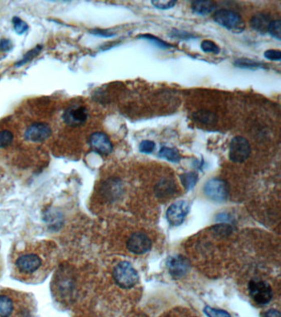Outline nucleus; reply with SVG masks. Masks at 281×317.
I'll list each match as a JSON object with an SVG mask.
<instances>
[{
	"mask_svg": "<svg viewBox=\"0 0 281 317\" xmlns=\"http://www.w3.org/2000/svg\"><path fill=\"white\" fill-rule=\"evenodd\" d=\"M89 116V110L85 106L74 103L65 108L62 114V121L66 126L77 128L86 123Z\"/></svg>",
	"mask_w": 281,
	"mask_h": 317,
	"instance_id": "obj_4",
	"label": "nucleus"
},
{
	"mask_svg": "<svg viewBox=\"0 0 281 317\" xmlns=\"http://www.w3.org/2000/svg\"><path fill=\"white\" fill-rule=\"evenodd\" d=\"M14 135L12 131L7 129L0 131V149H5L14 142Z\"/></svg>",
	"mask_w": 281,
	"mask_h": 317,
	"instance_id": "obj_24",
	"label": "nucleus"
},
{
	"mask_svg": "<svg viewBox=\"0 0 281 317\" xmlns=\"http://www.w3.org/2000/svg\"><path fill=\"white\" fill-rule=\"evenodd\" d=\"M192 117L195 121L201 124H205V125H212L215 123L217 119L214 112L205 109L199 110L197 112H194Z\"/></svg>",
	"mask_w": 281,
	"mask_h": 317,
	"instance_id": "obj_18",
	"label": "nucleus"
},
{
	"mask_svg": "<svg viewBox=\"0 0 281 317\" xmlns=\"http://www.w3.org/2000/svg\"><path fill=\"white\" fill-rule=\"evenodd\" d=\"M170 274L174 278H181L190 270V262L181 255L170 257L167 263Z\"/></svg>",
	"mask_w": 281,
	"mask_h": 317,
	"instance_id": "obj_12",
	"label": "nucleus"
},
{
	"mask_svg": "<svg viewBox=\"0 0 281 317\" xmlns=\"http://www.w3.org/2000/svg\"><path fill=\"white\" fill-rule=\"evenodd\" d=\"M177 191V185L174 180L170 178H164L155 187V194L158 198H167Z\"/></svg>",
	"mask_w": 281,
	"mask_h": 317,
	"instance_id": "obj_14",
	"label": "nucleus"
},
{
	"mask_svg": "<svg viewBox=\"0 0 281 317\" xmlns=\"http://www.w3.org/2000/svg\"><path fill=\"white\" fill-rule=\"evenodd\" d=\"M138 38H141V39L146 40L148 42H151L152 44L154 45L156 47L160 48V49H170V48H173L172 45L167 43V42H164L163 40L159 39L155 36L151 35V34H144V35H140L138 37Z\"/></svg>",
	"mask_w": 281,
	"mask_h": 317,
	"instance_id": "obj_22",
	"label": "nucleus"
},
{
	"mask_svg": "<svg viewBox=\"0 0 281 317\" xmlns=\"http://www.w3.org/2000/svg\"><path fill=\"white\" fill-rule=\"evenodd\" d=\"M268 33L272 38H275L278 41L281 39V23L280 20H274L269 24Z\"/></svg>",
	"mask_w": 281,
	"mask_h": 317,
	"instance_id": "obj_25",
	"label": "nucleus"
},
{
	"mask_svg": "<svg viewBox=\"0 0 281 317\" xmlns=\"http://www.w3.org/2000/svg\"><path fill=\"white\" fill-rule=\"evenodd\" d=\"M15 310V304L11 296L0 294V317H11Z\"/></svg>",
	"mask_w": 281,
	"mask_h": 317,
	"instance_id": "obj_17",
	"label": "nucleus"
},
{
	"mask_svg": "<svg viewBox=\"0 0 281 317\" xmlns=\"http://www.w3.org/2000/svg\"><path fill=\"white\" fill-rule=\"evenodd\" d=\"M91 34L104 38H113L116 36L115 33H111L109 30H106V29H93L91 31Z\"/></svg>",
	"mask_w": 281,
	"mask_h": 317,
	"instance_id": "obj_33",
	"label": "nucleus"
},
{
	"mask_svg": "<svg viewBox=\"0 0 281 317\" xmlns=\"http://www.w3.org/2000/svg\"><path fill=\"white\" fill-rule=\"evenodd\" d=\"M214 20L216 24L231 31L232 33H240L245 28L242 17L237 13L230 10H219L214 14Z\"/></svg>",
	"mask_w": 281,
	"mask_h": 317,
	"instance_id": "obj_2",
	"label": "nucleus"
},
{
	"mask_svg": "<svg viewBox=\"0 0 281 317\" xmlns=\"http://www.w3.org/2000/svg\"><path fill=\"white\" fill-rule=\"evenodd\" d=\"M113 278L119 287L130 289L137 284L139 274L132 264L127 261H122L116 264L113 269Z\"/></svg>",
	"mask_w": 281,
	"mask_h": 317,
	"instance_id": "obj_1",
	"label": "nucleus"
},
{
	"mask_svg": "<svg viewBox=\"0 0 281 317\" xmlns=\"http://www.w3.org/2000/svg\"><path fill=\"white\" fill-rule=\"evenodd\" d=\"M13 24H14V31L19 35L24 34L28 30V24L19 17H14L13 19Z\"/></svg>",
	"mask_w": 281,
	"mask_h": 317,
	"instance_id": "obj_26",
	"label": "nucleus"
},
{
	"mask_svg": "<svg viewBox=\"0 0 281 317\" xmlns=\"http://www.w3.org/2000/svg\"><path fill=\"white\" fill-rule=\"evenodd\" d=\"M13 48V43L10 39L0 40V50L2 52H10Z\"/></svg>",
	"mask_w": 281,
	"mask_h": 317,
	"instance_id": "obj_34",
	"label": "nucleus"
},
{
	"mask_svg": "<svg viewBox=\"0 0 281 317\" xmlns=\"http://www.w3.org/2000/svg\"><path fill=\"white\" fill-rule=\"evenodd\" d=\"M190 211V205L186 201H178L172 203L167 209V221L172 226H177L182 224L184 220Z\"/></svg>",
	"mask_w": 281,
	"mask_h": 317,
	"instance_id": "obj_10",
	"label": "nucleus"
},
{
	"mask_svg": "<svg viewBox=\"0 0 281 317\" xmlns=\"http://www.w3.org/2000/svg\"><path fill=\"white\" fill-rule=\"evenodd\" d=\"M180 178H181V184L187 191L191 190L197 184L198 180H199L198 174L195 172L184 173L180 176Z\"/></svg>",
	"mask_w": 281,
	"mask_h": 317,
	"instance_id": "obj_20",
	"label": "nucleus"
},
{
	"mask_svg": "<svg viewBox=\"0 0 281 317\" xmlns=\"http://www.w3.org/2000/svg\"><path fill=\"white\" fill-rule=\"evenodd\" d=\"M52 129L49 124L43 121H35L27 127L24 138L28 141L34 143L43 142L51 137Z\"/></svg>",
	"mask_w": 281,
	"mask_h": 317,
	"instance_id": "obj_8",
	"label": "nucleus"
},
{
	"mask_svg": "<svg viewBox=\"0 0 281 317\" xmlns=\"http://www.w3.org/2000/svg\"><path fill=\"white\" fill-rule=\"evenodd\" d=\"M204 312L208 317H231L226 310L214 309L209 306L204 307Z\"/></svg>",
	"mask_w": 281,
	"mask_h": 317,
	"instance_id": "obj_28",
	"label": "nucleus"
},
{
	"mask_svg": "<svg viewBox=\"0 0 281 317\" xmlns=\"http://www.w3.org/2000/svg\"><path fill=\"white\" fill-rule=\"evenodd\" d=\"M204 192L209 199L215 202H223L228 199L229 188L225 180L211 179L204 185Z\"/></svg>",
	"mask_w": 281,
	"mask_h": 317,
	"instance_id": "obj_6",
	"label": "nucleus"
},
{
	"mask_svg": "<svg viewBox=\"0 0 281 317\" xmlns=\"http://www.w3.org/2000/svg\"><path fill=\"white\" fill-rule=\"evenodd\" d=\"M264 315L265 317H280V312L279 310H274V309H269Z\"/></svg>",
	"mask_w": 281,
	"mask_h": 317,
	"instance_id": "obj_35",
	"label": "nucleus"
},
{
	"mask_svg": "<svg viewBox=\"0 0 281 317\" xmlns=\"http://www.w3.org/2000/svg\"><path fill=\"white\" fill-rule=\"evenodd\" d=\"M42 48H43V47H42V45H38L37 47L27 52L20 61L16 62V64H15L16 67H21V66H24L26 64H28V62L33 61V59L36 58L41 53Z\"/></svg>",
	"mask_w": 281,
	"mask_h": 317,
	"instance_id": "obj_21",
	"label": "nucleus"
},
{
	"mask_svg": "<svg viewBox=\"0 0 281 317\" xmlns=\"http://www.w3.org/2000/svg\"><path fill=\"white\" fill-rule=\"evenodd\" d=\"M248 291L251 298L259 305H267L273 297V291L268 282L254 279L249 282Z\"/></svg>",
	"mask_w": 281,
	"mask_h": 317,
	"instance_id": "obj_5",
	"label": "nucleus"
},
{
	"mask_svg": "<svg viewBox=\"0 0 281 317\" xmlns=\"http://www.w3.org/2000/svg\"><path fill=\"white\" fill-rule=\"evenodd\" d=\"M43 260L37 253H25L18 257L15 261L17 271L24 277H33L41 270Z\"/></svg>",
	"mask_w": 281,
	"mask_h": 317,
	"instance_id": "obj_3",
	"label": "nucleus"
},
{
	"mask_svg": "<svg viewBox=\"0 0 281 317\" xmlns=\"http://www.w3.org/2000/svg\"><path fill=\"white\" fill-rule=\"evenodd\" d=\"M170 36L172 38H178V39L190 40L191 38H195V36L192 35L191 33H186L183 31L174 30L171 33Z\"/></svg>",
	"mask_w": 281,
	"mask_h": 317,
	"instance_id": "obj_31",
	"label": "nucleus"
},
{
	"mask_svg": "<svg viewBox=\"0 0 281 317\" xmlns=\"http://www.w3.org/2000/svg\"><path fill=\"white\" fill-rule=\"evenodd\" d=\"M201 49H202L203 52H206V53L218 54L220 51L218 45L210 40L203 41L202 43H201Z\"/></svg>",
	"mask_w": 281,
	"mask_h": 317,
	"instance_id": "obj_27",
	"label": "nucleus"
},
{
	"mask_svg": "<svg viewBox=\"0 0 281 317\" xmlns=\"http://www.w3.org/2000/svg\"><path fill=\"white\" fill-rule=\"evenodd\" d=\"M158 156L160 158H166L167 161L173 163H179L181 160V154L174 148L163 146L158 152Z\"/></svg>",
	"mask_w": 281,
	"mask_h": 317,
	"instance_id": "obj_19",
	"label": "nucleus"
},
{
	"mask_svg": "<svg viewBox=\"0 0 281 317\" xmlns=\"http://www.w3.org/2000/svg\"><path fill=\"white\" fill-rule=\"evenodd\" d=\"M264 56L269 61H279L281 60V52L278 50H268L264 54Z\"/></svg>",
	"mask_w": 281,
	"mask_h": 317,
	"instance_id": "obj_32",
	"label": "nucleus"
},
{
	"mask_svg": "<svg viewBox=\"0 0 281 317\" xmlns=\"http://www.w3.org/2000/svg\"><path fill=\"white\" fill-rule=\"evenodd\" d=\"M89 145L93 151L101 155H108L113 150L112 141L106 133L97 131L90 135Z\"/></svg>",
	"mask_w": 281,
	"mask_h": 317,
	"instance_id": "obj_9",
	"label": "nucleus"
},
{
	"mask_svg": "<svg viewBox=\"0 0 281 317\" xmlns=\"http://www.w3.org/2000/svg\"><path fill=\"white\" fill-rule=\"evenodd\" d=\"M251 154V145L242 136L232 138L229 145V158L234 163H243Z\"/></svg>",
	"mask_w": 281,
	"mask_h": 317,
	"instance_id": "obj_7",
	"label": "nucleus"
},
{
	"mask_svg": "<svg viewBox=\"0 0 281 317\" xmlns=\"http://www.w3.org/2000/svg\"><path fill=\"white\" fill-rule=\"evenodd\" d=\"M121 181L116 179H109L102 186V194L110 199L117 196L121 193Z\"/></svg>",
	"mask_w": 281,
	"mask_h": 317,
	"instance_id": "obj_15",
	"label": "nucleus"
},
{
	"mask_svg": "<svg viewBox=\"0 0 281 317\" xmlns=\"http://www.w3.org/2000/svg\"><path fill=\"white\" fill-rule=\"evenodd\" d=\"M152 5L158 10H167L172 9L175 5H177V1L172 0H163V1H153Z\"/></svg>",
	"mask_w": 281,
	"mask_h": 317,
	"instance_id": "obj_29",
	"label": "nucleus"
},
{
	"mask_svg": "<svg viewBox=\"0 0 281 317\" xmlns=\"http://www.w3.org/2000/svg\"><path fill=\"white\" fill-rule=\"evenodd\" d=\"M151 240L146 234L136 232L130 236L127 241L128 250L135 254H142L151 249Z\"/></svg>",
	"mask_w": 281,
	"mask_h": 317,
	"instance_id": "obj_11",
	"label": "nucleus"
},
{
	"mask_svg": "<svg viewBox=\"0 0 281 317\" xmlns=\"http://www.w3.org/2000/svg\"><path fill=\"white\" fill-rule=\"evenodd\" d=\"M216 4L213 1H194L191 3V10L195 14L205 16L214 12Z\"/></svg>",
	"mask_w": 281,
	"mask_h": 317,
	"instance_id": "obj_16",
	"label": "nucleus"
},
{
	"mask_svg": "<svg viewBox=\"0 0 281 317\" xmlns=\"http://www.w3.org/2000/svg\"><path fill=\"white\" fill-rule=\"evenodd\" d=\"M234 65L237 67L248 70H257L262 67V64L249 59H238L235 61Z\"/></svg>",
	"mask_w": 281,
	"mask_h": 317,
	"instance_id": "obj_23",
	"label": "nucleus"
},
{
	"mask_svg": "<svg viewBox=\"0 0 281 317\" xmlns=\"http://www.w3.org/2000/svg\"><path fill=\"white\" fill-rule=\"evenodd\" d=\"M140 151L144 154H151L152 152L155 149V143L152 140H143L139 146Z\"/></svg>",
	"mask_w": 281,
	"mask_h": 317,
	"instance_id": "obj_30",
	"label": "nucleus"
},
{
	"mask_svg": "<svg viewBox=\"0 0 281 317\" xmlns=\"http://www.w3.org/2000/svg\"><path fill=\"white\" fill-rule=\"evenodd\" d=\"M271 22V18L269 14L258 13L251 18L250 24L252 29L261 34H265L268 33L269 24Z\"/></svg>",
	"mask_w": 281,
	"mask_h": 317,
	"instance_id": "obj_13",
	"label": "nucleus"
}]
</instances>
